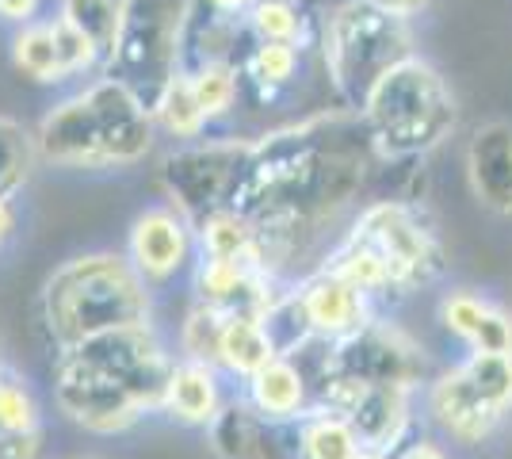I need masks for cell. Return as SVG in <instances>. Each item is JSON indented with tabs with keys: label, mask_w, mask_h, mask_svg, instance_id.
Returning <instances> with one entry per match:
<instances>
[{
	"label": "cell",
	"mask_w": 512,
	"mask_h": 459,
	"mask_svg": "<svg viewBox=\"0 0 512 459\" xmlns=\"http://www.w3.org/2000/svg\"><path fill=\"white\" fill-rule=\"evenodd\" d=\"M371 142L356 111L337 108L256 138L230 207L256 222L268 272L283 276L302 245L348 211L367 176Z\"/></svg>",
	"instance_id": "cell-1"
},
{
	"label": "cell",
	"mask_w": 512,
	"mask_h": 459,
	"mask_svg": "<svg viewBox=\"0 0 512 459\" xmlns=\"http://www.w3.org/2000/svg\"><path fill=\"white\" fill-rule=\"evenodd\" d=\"M54 352H69L100 333L153 322V287L134 272L127 253H77L62 261L39 295Z\"/></svg>",
	"instance_id": "cell-2"
},
{
	"label": "cell",
	"mask_w": 512,
	"mask_h": 459,
	"mask_svg": "<svg viewBox=\"0 0 512 459\" xmlns=\"http://www.w3.org/2000/svg\"><path fill=\"white\" fill-rule=\"evenodd\" d=\"M363 134L383 161H421L459 127V100L448 77L421 54L386 69L360 104Z\"/></svg>",
	"instance_id": "cell-3"
},
{
	"label": "cell",
	"mask_w": 512,
	"mask_h": 459,
	"mask_svg": "<svg viewBox=\"0 0 512 459\" xmlns=\"http://www.w3.org/2000/svg\"><path fill=\"white\" fill-rule=\"evenodd\" d=\"M321 66L341 108L360 111L367 92L386 69L406 62L413 50V20L390 16L371 0H341L321 16Z\"/></svg>",
	"instance_id": "cell-4"
},
{
	"label": "cell",
	"mask_w": 512,
	"mask_h": 459,
	"mask_svg": "<svg viewBox=\"0 0 512 459\" xmlns=\"http://www.w3.org/2000/svg\"><path fill=\"white\" fill-rule=\"evenodd\" d=\"M192 4L195 0H123L119 31L100 73L134 88L153 108L161 88L180 73Z\"/></svg>",
	"instance_id": "cell-5"
},
{
	"label": "cell",
	"mask_w": 512,
	"mask_h": 459,
	"mask_svg": "<svg viewBox=\"0 0 512 459\" xmlns=\"http://www.w3.org/2000/svg\"><path fill=\"white\" fill-rule=\"evenodd\" d=\"M348 234L367 241L383 257L398 287V299L436 284L448 268L444 238L428 215V207L417 199H379L363 207L348 226Z\"/></svg>",
	"instance_id": "cell-6"
},
{
	"label": "cell",
	"mask_w": 512,
	"mask_h": 459,
	"mask_svg": "<svg viewBox=\"0 0 512 459\" xmlns=\"http://www.w3.org/2000/svg\"><path fill=\"white\" fill-rule=\"evenodd\" d=\"M256 153V138H199L161 161V188L176 211L192 222L207 219L218 207H230Z\"/></svg>",
	"instance_id": "cell-7"
},
{
	"label": "cell",
	"mask_w": 512,
	"mask_h": 459,
	"mask_svg": "<svg viewBox=\"0 0 512 459\" xmlns=\"http://www.w3.org/2000/svg\"><path fill=\"white\" fill-rule=\"evenodd\" d=\"M421 391L413 387H386V383H360L352 375H329L321 379L314 402L341 414L352 433L360 437L363 448L375 452H398L409 437L421 433V414H417Z\"/></svg>",
	"instance_id": "cell-8"
},
{
	"label": "cell",
	"mask_w": 512,
	"mask_h": 459,
	"mask_svg": "<svg viewBox=\"0 0 512 459\" xmlns=\"http://www.w3.org/2000/svg\"><path fill=\"white\" fill-rule=\"evenodd\" d=\"M54 406L69 425L96 437L127 433L130 425H138L150 414L119 375H111L77 352L54 356Z\"/></svg>",
	"instance_id": "cell-9"
},
{
	"label": "cell",
	"mask_w": 512,
	"mask_h": 459,
	"mask_svg": "<svg viewBox=\"0 0 512 459\" xmlns=\"http://www.w3.org/2000/svg\"><path fill=\"white\" fill-rule=\"evenodd\" d=\"M329 375H352L360 383H386V387L425 391V383L432 379V368H428L425 349L409 337L406 329L375 314L352 337L329 341L325 379Z\"/></svg>",
	"instance_id": "cell-10"
},
{
	"label": "cell",
	"mask_w": 512,
	"mask_h": 459,
	"mask_svg": "<svg viewBox=\"0 0 512 459\" xmlns=\"http://www.w3.org/2000/svg\"><path fill=\"white\" fill-rule=\"evenodd\" d=\"M69 352H77V356L107 368L111 375H119L130 391L142 398V406L150 414H161V398H165V383H169L172 364H176V352H169V345L161 341L153 322L150 326L111 329V333H100V337H92V341Z\"/></svg>",
	"instance_id": "cell-11"
},
{
	"label": "cell",
	"mask_w": 512,
	"mask_h": 459,
	"mask_svg": "<svg viewBox=\"0 0 512 459\" xmlns=\"http://www.w3.org/2000/svg\"><path fill=\"white\" fill-rule=\"evenodd\" d=\"M85 96L96 115V127L104 138L107 169H134L157 146V123L150 104L115 77L96 73L85 85Z\"/></svg>",
	"instance_id": "cell-12"
},
{
	"label": "cell",
	"mask_w": 512,
	"mask_h": 459,
	"mask_svg": "<svg viewBox=\"0 0 512 459\" xmlns=\"http://www.w3.org/2000/svg\"><path fill=\"white\" fill-rule=\"evenodd\" d=\"M199 245H195V222L176 211L172 203L146 207L138 219L130 222L127 234V261L134 272L146 280V287H165L176 276L192 272Z\"/></svg>",
	"instance_id": "cell-13"
},
{
	"label": "cell",
	"mask_w": 512,
	"mask_h": 459,
	"mask_svg": "<svg viewBox=\"0 0 512 459\" xmlns=\"http://www.w3.org/2000/svg\"><path fill=\"white\" fill-rule=\"evenodd\" d=\"M39 161L65 173H107L104 138L96 127V115L88 104L85 88L58 100L35 127Z\"/></svg>",
	"instance_id": "cell-14"
},
{
	"label": "cell",
	"mask_w": 512,
	"mask_h": 459,
	"mask_svg": "<svg viewBox=\"0 0 512 459\" xmlns=\"http://www.w3.org/2000/svg\"><path fill=\"white\" fill-rule=\"evenodd\" d=\"M421 410H425L428 425L440 433V440L459 444V448H478V444L497 437V429L505 425V417H497L478 398V391L467 383L459 364H451L444 372H432V379L421 391Z\"/></svg>",
	"instance_id": "cell-15"
},
{
	"label": "cell",
	"mask_w": 512,
	"mask_h": 459,
	"mask_svg": "<svg viewBox=\"0 0 512 459\" xmlns=\"http://www.w3.org/2000/svg\"><path fill=\"white\" fill-rule=\"evenodd\" d=\"M295 291H299L314 337H321V341H344L379 314V306L371 303L360 287L341 280L325 264L310 268L302 280H295Z\"/></svg>",
	"instance_id": "cell-16"
},
{
	"label": "cell",
	"mask_w": 512,
	"mask_h": 459,
	"mask_svg": "<svg viewBox=\"0 0 512 459\" xmlns=\"http://www.w3.org/2000/svg\"><path fill=\"white\" fill-rule=\"evenodd\" d=\"M467 184L474 199L497 215L512 219V123L486 119L467 138Z\"/></svg>",
	"instance_id": "cell-17"
},
{
	"label": "cell",
	"mask_w": 512,
	"mask_h": 459,
	"mask_svg": "<svg viewBox=\"0 0 512 459\" xmlns=\"http://www.w3.org/2000/svg\"><path fill=\"white\" fill-rule=\"evenodd\" d=\"M237 394L268 425H287L314 406V383L302 372L299 360H291V356H276L268 368H260L253 379H245Z\"/></svg>",
	"instance_id": "cell-18"
},
{
	"label": "cell",
	"mask_w": 512,
	"mask_h": 459,
	"mask_svg": "<svg viewBox=\"0 0 512 459\" xmlns=\"http://www.w3.org/2000/svg\"><path fill=\"white\" fill-rule=\"evenodd\" d=\"M222 383H226V375L218 368L176 356L169 383H165V398H161V414L172 417L176 425H188V429H207L226 406Z\"/></svg>",
	"instance_id": "cell-19"
},
{
	"label": "cell",
	"mask_w": 512,
	"mask_h": 459,
	"mask_svg": "<svg viewBox=\"0 0 512 459\" xmlns=\"http://www.w3.org/2000/svg\"><path fill=\"white\" fill-rule=\"evenodd\" d=\"M321 12L314 0H253L241 16L253 43H287L299 50H318Z\"/></svg>",
	"instance_id": "cell-20"
},
{
	"label": "cell",
	"mask_w": 512,
	"mask_h": 459,
	"mask_svg": "<svg viewBox=\"0 0 512 459\" xmlns=\"http://www.w3.org/2000/svg\"><path fill=\"white\" fill-rule=\"evenodd\" d=\"M207 437L222 459H276V425L256 417L241 394L226 398L222 414L207 425Z\"/></svg>",
	"instance_id": "cell-21"
},
{
	"label": "cell",
	"mask_w": 512,
	"mask_h": 459,
	"mask_svg": "<svg viewBox=\"0 0 512 459\" xmlns=\"http://www.w3.org/2000/svg\"><path fill=\"white\" fill-rule=\"evenodd\" d=\"M272 360H276V345H272V337H268V329H264L260 318H249V314L226 318L222 349H218V372L241 387L245 379H253Z\"/></svg>",
	"instance_id": "cell-22"
},
{
	"label": "cell",
	"mask_w": 512,
	"mask_h": 459,
	"mask_svg": "<svg viewBox=\"0 0 512 459\" xmlns=\"http://www.w3.org/2000/svg\"><path fill=\"white\" fill-rule=\"evenodd\" d=\"M291 437H295V459H356L363 448L352 425L318 402L291 421Z\"/></svg>",
	"instance_id": "cell-23"
},
{
	"label": "cell",
	"mask_w": 512,
	"mask_h": 459,
	"mask_svg": "<svg viewBox=\"0 0 512 459\" xmlns=\"http://www.w3.org/2000/svg\"><path fill=\"white\" fill-rule=\"evenodd\" d=\"M195 245L199 257H249L260 268H268L256 238V222L237 207H218L207 219L195 222Z\"/></svg>",
	"instance_id": "cell-24"
},
{
	"label": "cell",
	"mask_w": 512,
	"mask_h": 459,
	"mask_svg": "<svg viewBox=\"0 0 512 459\" xmlns=\"http://www.w3.org/2000/svg\"><path fill=\"white\" fill-rule=\"evenodd\" d=\"M12 66L20 69L27 81L35 85H65V66L58 43H54V23L50 16L35 23H23L12 31Z\"/></svg>",
	"instance_id": "cell-25"
},
{
	"label": "cell",
	"mask_w": 512,
	"mask_h": 459,
	"mask_svg": "<svg viewBox=\"0 0 512 459\" xmlns=\"http://www.w3.org/2000/svg\"><path fill=\"white\" fill-rule=\"evenodd\" d=\"M153 123H157V134L172 138L176 146H188V142H199L207 134V115L199 111V100L192 92V81L188 73L180 69L169 85L161 88V96L153 100Z\"/></svg>",
	"instance_id": "cell-26"
},
{
	"label": "cell",
	"mask_w": 512,
	"mask_h": 459,
	"mask_svg": "<svg viewBox=\"0 0 512 459\" xmlns=\"http://www.w3.org/2000/svg\"><path fill=\"white\" fill-rule=\"evenodd\" d=\"M306 50L287 43H253L241 62V81L253 88L260 100H276L283 88L299 81Z\"/></svg>",
	"instance_id": "cell-27"
},
{
	"label": "cell",
	"mask_w": 512,
	"mask_h": 459,
	"mask_svg": "<svg viewBox=\"0 0 512 459\" xmlns=\"http://www.w3.org/2000/svg\"><path fill=\"white\" fill-rule=\"evenodd\" d=\"M35 165H39L35 131L12 115H0V199L16 203L23 196V188L31 184Z\"/></svg>",
	"instance_id": "cell-28"
},
{
	"label": "cell",
	"mask_w": 512,
	"mask_h": 459,
	"mask_svg": "<svg viewBox=\"0 0 512 459\" xmlns=\"http://www.w3.org/2000/svg\"><path fill=\"white\" fill-rule=\"evenodd\" d=\"M467 383L497 417H512V356L509 352H467L459 360Z\"/></svg>",
	"instance_id": "cell-29"
},
{
	"label": "cell",
	"mask_w": 512,
	"mask_h": 459,
	"mask_svg": "<svg viewBox=\"0 0 512 459\" xmlns=\"http://www.w3.org/2000/svg\"><path fill=\"white\" fill-rule=\"evenodd\" d=\"M184 73L192 81V92L199 100V111L207 115V123H218V119H226L237 108L241 88H245L241 66H234V62H203V66L184 69Z\"/></svg>",
	"instance_id": "cell-30"
},
{
	"label": "cell",
	"mask_w": 512,
	"mask_h": 459,
	"mask_svg": "<svg viewBox=\"0 0 512 459\" xmlns=\"http://www.w3.org/2000/svg\"><path fill=\"white\" fill-rule=\"evenodd\" d=\"M0 429L20 433V437H46L39 394L4 360H0Z\"/></svg>",
	"instance_id": "cell-31"
},
{
	"label": "cell",
	"mask_w": 512,
	"mask_h": 459,
	"mask_svg": "<svg viewBox=\"0 0 512 459\" xmlns=\"http://www.w3.org/2000/svg\"><path fill=\"white\" fill-rule=\"evenodd\" d=\"M226 318H230V314H222V310L192 303V310H188L184 322H180V337H176L180 352H176V356H180V360H199V364L218 368V349H222Z\"/></svg>",
	"instance_id": "cell-32"
},
{
	"label": "cell",
	"mask_w": 512,
	"mask_h": 459,
	"mask_svg": "<svg viewBox=\"0 0 512 459\" xmlns=\"http://www.w3.org/2000/svg\"><path fill=\"white\" fill-rule=\"evenodd\" d=\"M260 322H264L272 345H276V356H295V352H302L314 341V329H310V318H306V310H302V299H299V291H295V284L268 306V314H264Z\"/></svg>",
	"instance_id": "cell-33"
},
{
	"label": "cell",
	"mask_w": 512,
	"mask_h": 459,
	"mask_svg": "<svg viewBox=\"0 0 512 459\" xmlns=\"http://www.w3.org/2000/svg\"><path fill=\"white\" fill-rule=\"evenodd\" d=\"M490 306H493V299H486L482 291H474V287H455V291H444V295H440L436 318H440L444 333L455 337V341L467 349L470 341H474V333L486 322Z\"/></svg>",
	"instance_id": "cell-34"
},
{
	"label": "cell",
	"mask_w": 512,
	"mask_h": 459,
	"mask_svg": "<svg viewBox=\"0 0 512 459\" xmlns=\"http://www.w3.org/2000/svg\"><path fill=\"white\" fill-rule=\"evenodd\" d=\"M119 8H123V0H58V20L77 27L107 58L115 31H119Z\"/></svg>",
	"instance_id": "cell-35"
},
{
	"label": "cell",
	"mask_w": 512,
	"mask_h": 459,
	"mask_svg": "<svg viewBox=\"0 0 512 459\" xmlns=\"http://www.w3.org/2000/svg\"><path fill=\"white\" fill-rule=\"evenodd\" d=\"M50 23H54V43H58V54H62L65 77L69 81L73 77H88V73L96 77L104 69V50L92 43V39H85L77 27L58 20V16H50Z\"/></svg>",
	"instance_id": "cell-36"
},
{
	"label": "cell",
	"mask_w": 512,
	"mask_h": 459,
	"mask_svg": "<svg viewBox=\"0 0 512 459\" xmlns=\"http://www.w3.org/2000/svg\"><path fill=\"white\" fill-rule=\"evenodd\" d=\"M467 352H509L512 356V310L501 303L490 306L482 329L474 333V341L467 345Z\"/></svg>",
	"instance_id": "cell-37"
},
{
	"label": "cell",
	"mask_w": 512,
	"mask_h": 459,
	"mask_svg": "<svg viewBox=\"0 0 512 459\" xmlns=\"http://www.w3.org/2000/svg\"><path fill=\"white\" fill-rule=\"evenodd\" d=\"M394 459H455L451 456V448L444 444L440 437H432V433H417V437H409Z\"/></svg>",
	"instance_id": "cell-38"
},
{
	"label": "cell",
	"mask_w": 512,
	"mask_h": 459,
	"mask_svg": "<svg viewBox=\"0 0 512 459\" xmlns=\"http://www.w3.org/2000/svg\"><path fill=\"white\" fill-rule=\"evenodd\" d=\"M43 440L46 437H20L0 429V459H43Z\"/></svg>",
	"instance_id": "cell-39"
},
{
	"label": "cell",
	"mask_w": 512,
	"mask_h": 459,
	"mask_svg": "<svg viewBox=\"0 0 512 459\" xmlns=\"http://www.w3.org/2000/svg\"><path fill=\"white\" fill-rule=\"evenodd\" d=\"M43 4L46 0H0V23H8L16 31L23 23L43 20Z\"/></svg>",
	"instance_id": "cell-40"
},
{
	"label": "cell",
	"mask_w": 512,
	"mask_h": 459,
	"mask_svg": "<svg viewBox=\"0 0 512 459\" xmlns=\"http://www.w3.org/2000/svg\"><path fill=\"white\" fill-rule=\"evenodd\" d=\"M375 8H383L390 16H402V20H417L421 12H425L432 0H371Z\"/></svg>",
	"instance_id": "cell-41"
},
{
	"label": "cell",
	"mask_w": 512,
	"mask_h": 459,
	"mask_svg": "<svg viewBox=\"0 0 512 459\" xmlns=\"http://www.w3.org/2000/svg\"><path fill=\"white\" fill-rule=\"evenodd\" d=\"M195 4L207 8V12H218V16H234V20H241V16L249 12L253 0H195Z\"/></svg>",
	"instance_id": "cell-42"
},
{
	"label": "cell",
	"mask_w": 512,
	"mask_h": 459,
	"mask_svg": "<svg viewBox=\"0 0 512 459\" xmlns=\"http://www.w3.org/2000/svg\"><path fill=\"white\" fill-rule=\"evenodd\" d=\"M356 459H394V456H390V452H375V448H360Z\"/></svg>",
	"instance_id": "cell-43"
},
{
	"label": "cell",
	"mask_w": 512,
	"mask_h": 459,
	"mask_svg": "<svg viewBox=\"0 0 512 459\" xmlns=\"http://www.w3.org/2000/svg\"><path fill=\"white\" fill-rule=\"evenodd\" d=\"M69 459H100V456H69Z\"/></svg>",
	"instance_id": "cell-44"
}]
</instances>
